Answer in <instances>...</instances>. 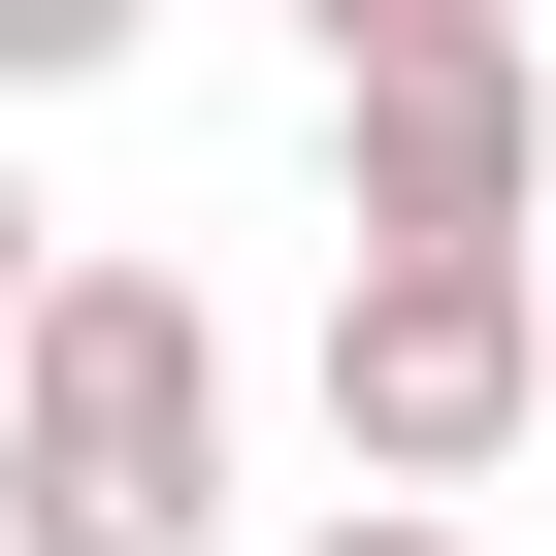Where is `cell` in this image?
I'll use <instances>...</instances> for the list:
<instances>
[{
    "mask_svg": "<svg viewBox=\"0 0 556 556\" xmlns=\"http://www.w3.org/2000/svg\"><path fill=\"white\" fill-rule=\"evenodd\" d=\"M229 523V328L197 262H66L0 361V556H197Z\"/></svg>",
    "mask_w": 556,
    "mask_h": 556,
    "instance_id": "1",
    "label": "cell"
},
{
    "mask_svg": "<svg viewBox=\"0 0 556 556\" xmlns=\"http://www.w3.org/2000/svg\"><path fill=\"white\" fill-rule=\"evenodd\" d=\"M556 426V262H328V458L393 523H458Z\"/></svg>",
    "mask_w": 556,
    "mask_h": 556,
    "instance_id": "2",
    "label": "cell"
},
{
    "mask_svg": "<svg viewBox=\"0 0 556 556\" xmlns=\"http://www.w3.org/2000/svg\"><path fill=\"white\" fill-rule=\"evenodd\" d=\"M328 197H361V262H556V34L361 66L328 99Z\"/></svg>",
    "mask_w": 556,
    "mask_h": 556,
    "instance_id": "3",
    "label": "cell"
},
{
    "mask_svg": "<svg viewBox=\"0 0 556 556\" xmlns=\"http://www.w3.org/2000/svg\"><path fill=\"white\" fill-rule=\"evenodd\" d=\"M131 34H164V0H0V99H99Z\"/></svg>",
    "mask_w": 556,
    "mask_h": 556,
    "instance_id": "4",
    "label": "cell"
},
{
    "mask_svg": "<svg viewBox=\"0 0 556 556\" xmlns=\"http://www.w3.org/2000/svg\"><path fill=\"white\" fill-rule=\"evenodd\" d=\"M295 34H328V99H361V66H458V34H523V0H295Z\"/></svg>",
    "mask_w": 556,
    "mask_h": 556,
    "instance_id": "5",
    "label": "cell"
},
{
    "mask_svg": "<svg viewBox=\"0 0 556 556\" xmlns=\"http://www.w3.org/2000/svg\"><path fill=\"white\" fill-rule=\"evenodd\" d=\"M34 295H66V229H34V164H0V361H34Z\"/></svg>",
    "mask_w": 556,
    "mask_h": 556,
    "instance_id": "6",
    "label": "cell"
},
{
    "mask_svg": "<svg viewBox=\"0 0 556 556\" xmlns=\"http://www.w3.org/2000/svg\"><path fill=\"white\" fill-rule=\"evenodd\" d=\"M295 556H491V523H393V491H328V523H295Z\"/></svg>",
    "mask_w": 556,
    "mask_h": 556,
    "instance_id": "7",
    "label": "cell"
},
{
    "mask_svg": "<svg viewBox=\"0 0 556 556\" xmlns=\"http://www.w3.org/2000/svg\"><path fill=\"white\" fill-rule=\"evenodd\" d=\"M523 34H556V0H523Z\"/></svg>",
    "mask_w": 556,
    "mask_h": 556,
    "instance_id": "8",
    "label": "cell"
}]
</instances>
